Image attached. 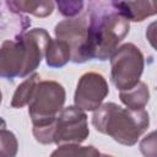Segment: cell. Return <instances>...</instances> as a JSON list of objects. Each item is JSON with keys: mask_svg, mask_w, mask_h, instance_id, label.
<instances>
[{"mask_svg": "<svg viewBox=\"0 0 157 157\" xmlns=\"http://www.w3.org/2000/svg\"><path fill=\"white\" fill-rule=\"evenodd\" d=\"M119 0H88V55L107 60L126 37L130 21L119 7Z\"/></svg>", "mask_w": 157, "mask_h": 157, "instance_id": "cell-1", "label": "cell"}, {"mask_svg": "<svg viewBox=\"0 0 157 157\" xmlns=\"http://www.w3.org/2000/svg\"><path fill=\"white\" fill-rule=\"evenodd\" d=\"M50 36L44 28H33L2 42L0 50V75L13 80L29 76L45 56Z\"/></svg>", "mask_w": 157, "mask_h": 157, "instance_id": "cell-2", "label": "cell"}, {"mask_svg": "<svg viewBox=\"0 0 157 157\" xmlns=\"http://www.w3.org/2000/svg\"><path fill=\"white\" fill-rule=\"evenodd\" d=\"M92 125L98 132L110 136L118 144L134 146L147 130L150 117L145 109L121 108L108 102L93 110Z\"/></svg>", "mask_w": 157, "mask_h": 157, "instance_id": "cell-3", "label": "cell"}, {"mask_svg": "<svg viewBox=\"0 0 157 157\" xmlns=\"http://www.w3.org/2000/svg\"><path fill=\"white\" fill-rule=\"evenodd\" d=\"M65 98V90L59 82L39 81L28 103V114L33 129L52 126L64 108Z\"/></svg>", "mask_w": 157, "mask_h": 157, "instance_id": "cell-4", "label": "cell"}, {"mask_svg": "<svg viewBox=\"0 0 157 157\" xmlns=\"http://www.w3.org/2000/svg\"><path fill=\"white\" fill-rule=\"evenodd\" d=\"M145 67L141 50L132 43H125L110 56V80L119 91L130 90L140 82Z\"/></svg>", "mask_w": 157, "mask_h": 157, "instance_id": "cell-5", "label": "cell"}, {"mask_svg": "<svg viewBox=\"0 0 157 157\" xmlns=\"http://www.w3.org/2000/svg\"><path fill=\"white\" fill-rule=\"evenodd\" d=\"M90 134L87 115L76 105L63 108L54 124V144H81Z\"/></svg>", "mask_w": 157, "mask_h": 157, "instance_id": "cell-6", "label": "cell"}, {"mask_svg": "<svg viewBox=\"0 0 157 157\" xmlns=\"http://www.w3.org/2000/svg\"><path fill=\"white\" fill-rule=\"evenodd\" d=\"M54 33L58 39L65 40L70 45L74 63L82 64L91 60L88 55V20L86 16L60 21L55 26Z\"/></svg>", "mask_w": 157, "mask_h": 157, "instance_id": "cell-7", "label": "cell"}, {"mask_svg": "<svg viewBox=\"0 0 157 157\" xmlns=\"http://www.w3.org/2000/svg\"><path fill=\"white\" fill-rule=\"evenodd\" d=\"M109 93L105 78L98 72L83 74L76 86L74 103L82 110H96Z\"/></svg>", "mask_w": 157, "mask_h": 157, "instance_id": "cell-8", "label": "cell"}, {"mask_svg": "<svg viewBox=\"0 0 157 157\" xmlns=\"http://www.w3.org/2000/svg\"><path fill=\"white\" fill-rule=\"evenodd\" d=\"M118 7L129 21L142 22L157 15V0H119Z\"/></svg>", "mask_w": 157, "mask_h": 157, "instance_id": "cell-9", "label": "cell"}, {"mask_svg": "<svg viewBox=\"0 0 157 157\" xmlns=\"http://www.w3.org/2000/svg\"><path fill=\"white\" fill-rule=\"evenodd\" d=\"M7 9L16 13H29L36 17H48L54 10L53 0H2Z\"/></svg>", "mask_w": 157, "mask_h": 157, "instance_id": "cell-10", "label": "cell"}, {"mask_svg": "<svg viewBox=\"0 0 157 157\" xmlns=\"http://www.w3.org/2000/svg\"><path fill=\"white\" fill-rule=\"evenodd\" d=\"M72 52L70 45L61 39H50L47 52H45V61L49 67L60 69L65 66L69 60H71Z\"/></svg>", "mask_w": 157, "mask_h": 157, "instance_id": "cell-11", "label": "cell"}, {"mask_svg": "<svg viewBox=\"0 0 157 157\" xmlns=\"http://www.w3.org/2000/svg\"><path fill=\"white\" fill-rule=\"evenodd\" d=\"M119 98L128 108L131 109H144L150 101V91L145 82L140 81L130 90L120 91Z\"/></svg>", "mask_w": 157, "mask_h": 157, "instance_id": "cell-12", "label": "cell"}, {"mask_svg": "<svg viewBox=\"0 0 157 157\" xmlns=\"http://www.w3.org/2000/svg\"><path fill=\"white\" fill-rule=\"evenodd\" d=\"M40 81V76L37 72H33L32 75H29L22 83H20L12 96L11 99V107L12 108H22L23 105L28 104L33 92L38 85V82Z\"/></svg>", "mask_w": 157, "mask_h": 157, "instance_id": "cell-13", "label": "cell"}, {"mask_svg": "<svg viewBox=\"0 0 157 157\" xmlns=\"http://www.w3.org/2000/svg\"><path fill=\"white\" fill-rule=\"evenodd\" d=\"M99 151L93 146H80V144L60 145L52 156H99Z\"/></svg>", "mask_w": 157, "mask_h": 157, "instance_id": "cell-14", "label": "cell"}, {"mask_svg": "<svg viewBox=\"0 0 157 157\" xmlns=\"http://www.w3.org/2000/svg\"><path fill=\"white\" fill-rule=\"evenodd\" d=\"M59 12L65 17L77 16L85 6V0H55Z\"/></svg>", "mask_w": 157, "mask_h": 157, "instance_id": "cell-15", "label": "cell"}, {"mask_svg": "<svg viewBox=\"0 0 157 157\" xmlns=\"http://www.w3.org/2000/svg\"><path fill=\"white\" fill-rule=\"evenodd\" d=\"M1 155L4 156H15L17 152V140L15 137V135L11 131H7L5 129V126H2L1 129Z\"/></svg>", "mask_w": 157, "mask_h": 157, "instance_id": "cell-16", "label": "cell"}, {"mask_svg": "<svg viewBox=\"0 0 157 157\" xmlns=\"http://www.w3.org/2000/svg\"><path fill=\"white\" fill-rule=\"evenodd\" d=\"M140 151L146 157H157V130L150 132L140 141Z\"/></svg>", "mask_w": 157, "mask_h": 157, "instance_id": "cell-17", "label": "cell"}, {"mask_svg": "<svg viewBox=\"0 0 157 157\" xmlns=\"http://www.w3.org/2000/svg\"><path fill=\"white\" fill-rule=\"evenodd\" d=\"M146 38L151 47L157 52V21L151 22L146 28Z\"/></svg>", "mask_w": 157, "mask_h": 157, "instance_id": "cell-18", "label": "cell"}]
</instances>
